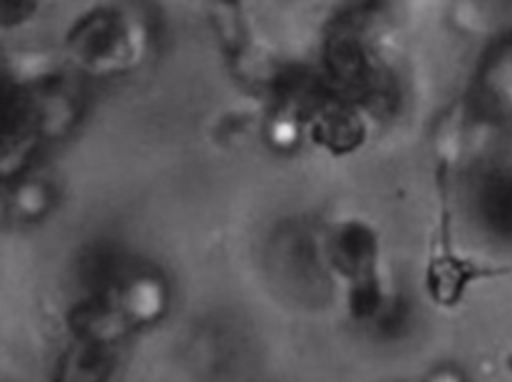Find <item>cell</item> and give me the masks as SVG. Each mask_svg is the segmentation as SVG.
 <instances>
[{
  "instance_id": "3",
  "label": "cell",
  "mask_w": 512,
  "mask_h": 382,
  "mask_svg": "<svg viewBox=\"0 0 512 382\" xmlns=\"http://www.w3.org/2000/svg\"><path fill=\"white\" fill-rule=\"evenodd\" d=\"M370 14L366 10H348L338 14L328 30L324 56L332 76L350 92L366 102L382 92V66L368 34Z\"/></svg>"
},
{
  "instance_id": "6",
  "label": "cell",
  "mask_w": 512,
  "mask_h": 382,
  "mask_svg": "<svg viewBox=\"0 0 512 382\" xmlns=\"http://www.w3.org/2000/svg\"><path fill=\"white\" fill-rule=\"evenodd\" d=\"M112 364V346L78 340L66 352L56 382H104Z\"/></svg>"
},
{
  "instance_id": "1",
  "label": "cell",
  "mask_w": 512,
  "mask_h": 382,
  "mask_svg": "<svg viewBox=\"0 0 512 382\" xmlns=\"http://www.w3.org/2000/svg\"><path fill=\"white\" fill-rule=\"evenodd\" d=\"M80 100L60 78L14 92L4 110V170H18L42 142L58 140L80 116Z\"/></svg>"
},
{
  "instance_id": "4",
  "label": "cell",
  "mask_w": 512,
  "mask_h": 382,
  "mask_svg": "<svg viewBox=\"0 0 512 382\" xmlns=\"http://www.w3.org/2000/svg\"><path fill=\"white\" fill-rule=\"evenodd\" d=\"M326 254L336 270L350 280V312L354 318H376L382 310V288L376 272L378 248L374 232L350 220L340 224L330 240Z\"/></svg>"
},
{
  "instance_id": "5",
  "label": "cell",
  "mask_w": 512,
  "mask_h": 382,
  "mask_svg": "<svg viewBox=\"0 0 512 382\" xmlns=\"http://www.w3.org/2000/svg\"><path fill=\"white\" fill-rule=\"evenodd\" d=\"M272 256L278 260L274 268L280 272L282 282L300 296L312 290L322 292L324 284H328L316 242L306 230L288 228L282 232L274 242Z\"/></svg>"
},
{
  "instance_id": "7",
  "label": "cell",
  "mask_w": 512,
  "mask_h": 382,
  "mask_svg": "<svg viewBox=\"0 0 512 382\" xmlns=\"http://www.w3.org/2000/svg\"><path fill=\"white\" fill-rule=\"evenodd\" d=\"M52 204V186L42 178H28L16 184L8 208L18 220L30 222L42 218Z\"/></svg>"
},
{
  "instance_id": "2",
  "label": "cell",
  "mask_w": 512,
  "mask_h": 382,
  "mask_svg": "<svg viewBox=\"0 0 512 382\" xmlns=\"http://www.w3.org/2000/svg\"><path fill=\"white\" fill-rule=\"evenodd\" d=\"M142 48V26L116 8L88 12L66 36V50L72 62L80 70L98 76L128 70L138 62Z\"/></svg>"
}]
</instances>
